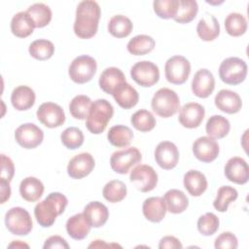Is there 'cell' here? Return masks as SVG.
Listing matches in <instances>:
<instances>
[{
	"instance_id": "26",
	"label": "cell",
	"mask_w": 249,
	"mask_h": 249,
	"mask_svg": "<svg viewBox=\"0 0 249 249\" xmlns=\"http://www.w3.org/2000/svg\"><path fill=\"white\" fill-rule=\"evenodd\" d=\"M184 187L188 193L193 196H201L207 189V180L203 173L192 169L184 175Z\"/></svg>"
},
{
	"instance_id": "22",
	"label": "cell",
	"mask_w": 249,
	"mask_h": 249,
	"mask_svg": "<svg viewBox=\"0 0 249 249\" xmlns=\"http://www.w3.org/2000/svg\"><path fill=\"white\" fill-rule=\"evenodd\" d=\"M144 217L153 223L160 222L167 211L163 197L152 196L144 200L142 205Z\"/></svg>"
},
{
	"instance_id": "7",
	"label": "cell",
	"mask_w": 249,
	"mask_h": 249,
	"mask_svg": "<svg viewBox=\"0 0 249 249\" xmlns=\"http://www.w3.org/2000/svg\"><path fill=\"white\" fill-rule=\"evenodd\" d=\"M5 225L8 231L16 235H27L33 227L30 214L22 207H13L8 210L5 215Z\"/></svg>"
},
{
	"instance_id": "34",
	"label": "cell",
	"mask_w": 249,
	"mask_h": 249,
	"mask_svg": "<svg viewBox=\"0 0 249 249\" xmlns=\"http://www.w3.org/2000/svg\"><path fill=\"white\" fill-rule=\"evenodd\" d=\"M133 28L131 20L124 15H116L108 22L109 33L116 38L127 37Z\"/></svg>"
},
{
	"instance_id": "33",
	"label": "cell",
	"mask_w": 249,
	"mask_h": 249,
	"mask_svg": "<svg viewBox=\"0 0 249 249\" xmlns=\"http://www.w3.org/2000/svg\"><path fill=\"white\" fill-rule=\"evenodd\" d=\"M107 138L110 144L115 147H126L130 144L133 138V132L126 125L117 124L109 129L107 133Z\"/></svg>"
},
{
	"instance_id": "9",
	"label": "cell",
	"mask_w": 249,
	"mask_h": 249,
	"mask_svg": "<svg viewBox=\"0 0 249 249\" xmlns=\"http://www.w3.org/2000/svg\"><path fill=\"white\" fill-rule=\"evenodd\" d=\"M142 160L140 151L135 147H129L124 150L116 151L110 158L112 169L119 174H126L129 169L139 163Z\"/></svg>"
},
{
	"instance_id": "10",
	"label": "cell",
	"mask_w": 249,
	"mask_h": 249,
	"mask_svg": "<svg viewBox=\"0 0 249 249\" xmlns=\"http://www.w3.org/2000/svg\"><path fill=\"white\" fill-rule=\"evenodd\" d=\"M130 76L139 86L149 88L158 83L160 79V70L155 63L149 60H142L136 62L131 67Z\"/></svg>"
},
{
	"instance_id": "11",
	"label": "cell",
	"mask_w": 249,
	"mask_h": 249,
	"mask_svg": "<svg viewBox=\"0 0 249 249\" xmlns=\"http://www.w3.org/2000/svg\"><path fill=\"white\" fill-rule=\"evenodd\" d=\"M130 182L142 193L153 191L158 184V174L155 169L147 164L135 166L129 176Z\"/></svg>"
},
{
	"instance_id": "15",
	"label": "cell",
	"mask_w": 249,
	"mask_h": 249,
	"mask_svg": "<svg viewBox=\"0 0 249 249\" xmlns=\"http://www.w3.org/2000/svg\"><path fill=\"white\" fill-rule=\"evenodd\" d=\"M219 144L209 136L198 137L193 143V153L195 157L202 162H211L219 155Z\"/></svg>"
},
{
	"instance_id": "47",
	"label": "cell",
	"mask_w": 249,
	"mask_h": 249,
	"mask_svg": "<svg viewBox=\"0 0 249 249\" xmlns=\"http://www.w3.org/2000/svg\"><path fill=\"white\" fill-rule=\"evenodd\" d=\"M215 248L223 249H236L238 246V241L236 236L231 231L222 232L216 239L214 243Z\"/></svg>"
},
{
	"instance_id": "49",
	"label": "cell",
	"mask_w": 249,
	"mask_h": 249,
	"mask_svg": "<svg viewBox=\"0 0 249 249\" xmlns=\"http://www.w3.org/2000/svg\"><path fill=\"white\" fill-rule=\"evenodd\" d=\"M43 248L44 249H53V248L68 249L69 244L66 242V240L63 237L59 235H53V236H50L48 239H46L43 245Z\"/></svg>"
},
{
	"instance_id": "40",
	"label": "cell",
	"mask_w": 249,
	"mask_h": 249,
	"mask_svg": "<svg viewBox=\"0 0 249 249\" xmlns=\"http://www.w3.org/2000/svg\"><path fill=\"white\" fill-rule=\"evenodd\" d=\"M126 186L120 180L109 181L102 190L104 198L112 203L120 202L126 196Z\"/></svg>"
},
{
	"instance_id": "25",
	"label": "cell",
	"mask_w": 249,
	"mask_h": 249,
	"mask_svg": "<svg viewBox=\"0 0 249 249\" xmlns=\"http://www.w3.org/2000/svg\"><path fill=\"white\" fill-rule=\"evenodd\" d=\"M11 102L18 111L28 110L35 103V92L27 86H18L12 91Z\"/></svg>"
},
{
	"instance_id": "27",
	"label": "cell",
	"mask_w": 249,
	"mask_h": 249,
	"mask_svg": "<svg viewBox=\"0 0 249 249\" xmlns=\"http://www.w3.org/2000/svg\"><path fill=\"white\" fill-rule=\"evenodd\" d=\"M35 23L27 12L17 13L11 20V31L18 38H26L32 34Z\"/></svg>"
},
{
	"instance_id": "8",
	"label": "cell",
	"mask_w": 249,
	"mask_h": 249,
	"mask_svg": "<svg viewBox=\"0 0 249 249\" xmlns=\"http://www.w3.org/2000/svg\"><path fill=\"white\" fill-rule=\"evenodd\" d=\"M191 73L190 61L182 55H174L168 58L164 65L166 80L174 85L184 84Z\"/></svg>"
},
{
	"instance_id": "21",
	"label": "cell",
	"mask_w": 249,
	"mask_h": 249,
	"mask_svg": "<svg viewBox=\"0 0 249 249\" xmlns=\"http://www.w3.org/2000/svg\"><path fill=\"white\" fill-rule=\"evenodd\" d=\"M125 82V76L123 71L117 67H109L103 70L99 77V87L100 89L113 95L116 89Z\"/></svg>"
},
{
	"instance_id": "1",
	"label": "cell",
	"mask_w": 249,
	"mask_h": 249,
	"mask_svg": "<svg viewBox=\"0 0 249 249\" xmlns=\"http://www.w3.org/2000/svg\"><path fill=\"white\" fill-rule=\"evenodd\" d=\"M101 16L100 7L93 0L81 1L76 9L74 32L81 39L93 37L98 29V22Z\"/></svg>"
},
{
	"instance_id": "20",
	"label": "cell",
	"mask_w": 249,
	"mask_h": 249,
	"mask_svg": "<svg viewBox=\"0 0 249 249\" xmlns=\"http://www.w3.org/2000/svg\"><path fill=\"white\" fill-rule=\"evenodd\" d=\"M216 107L227 114H235L240 111L242 101L240 96L232 90L221 89L214 99Z\"/></svg>"
},
{
	"instance_id": "50",
	"label": "cell",
	"mask_w": 249,
	"mask_h": 249,
	"mask_svg": "<svg viewBox=\"0 0 249 249\" xmlns=\"http://www.w3.org/2000/svg\"><path fill=\"white\" fill-rule=\"evenodd\" d=\"M182 247L183 246H182L180 240L178 238H176L175 236H171V235L162 237L159 243L160 249H165V248L178 249V248H182Z\"/></svg>"
},
{
	"instance_id": "19",
	"label": "cell",
	"mask_w": 249,
	"mask_h": 249,
	"mask_svg": "<svg viewBox=\"0 0 249 249\" xmlns=\"http://www.w3.org/2000/svg\"><path fill=\"white\" fill-rule=\"evenodd\" d=\"M204 115L205 110L202 105L196 102H189L181 108L178 120L184 127L196 128L203 121Z\"/></svg>"
},
{
	"instance_id": "46",
	"label": "cell",
	"mask_w": 249,
	"mask_h": 249,
	"mask_svg": "<svg viewBox=\"0 0 249 249\" xmlns=\"http://www.w3.org/2000/svg\"><path fill=\"white\" fill-rule=\"evenodd\" d=\"M220 221L219 218L211 212H207L204 215L200 216L197 220V230L198 231L205 236L214 234L219 229Z\"/></svg>"
},
{
	"instance_id": "48",
	"label": "cell",
	"mask_w": 249,
	"mask_h": 249,
	"mask_svg": "<svg viewBox=\"0 0 249 249\" xmlns=\"http://www.w3.org/2000/svg\"><path fill=\"white\" fill-rule=\"evenodd\" d=\"M15 174V166L13 160L6 155H1V176L0 179L12 181Z\"/></svg>"
},
{
	"instance_id": "5",
	"label": "cell",
	"mask_w": 249,
	"mask_h": 249,
	"mask_svg": "<svg viewBox=\"0 0 249 249\" xmlns=\"http://www.w3.org/2000/svg\"><path fill=\"white\" fill-rule=\"evenodd\" d=\"M219 76L225 84L231 86L238 85L247 76V64L239 57H228L220 64Z\"/></svg>"
},
{
	"instance_id": "13",
	"label": "cell",
	"mask_w": 249,
	"mask_h": 249,
	"mask_svg": "<svg viewBox=\"0 0 249 249\" xmlns=\"http://www.w3.org/2000/svg\"><path fill=\"white\" fill-rule=\"evenodd\" d=\"M36 115L39 122L50 128L58 127L65 122V114L62 107L53 102L42 103Z\"/></svg>"
},
{
	"instance_id": "4",
	"label": "cell",
	"mask_w": 249,
	"mask_h": 249,
	"mask_svg": "<svg viewBox=\"0 0 249 249\" xmlns=\"http://www.w3.org/2000/svg\"><path fill=\"white\" fill-rule=\"evenodd\" d=\"M151 106L158 116L169 118L175 115L180 109V99L174 90L162 88L154 94Z\"/></svg>"
},
{
	"instance_id": "44",
	"label": "cell",
	"mask_w": 249,
	"mask_h": 249,
	"mask_svg": "<svg viewBox=\"0 0 249 249\" xmlns=\"http://www.w3.org/2000/svg\"><path fill=\"white\" fill-rule=\"evenodd\" d=\"M62 144L70 150L80 148L84 143V134L82 130L76 126H70L64 129L60 135Z\"/></svg>"
},
{
	"instance_id": "41",
	"label": "cell",
	"mask_w": 249,
	"mask_h": 249,
	"mask_svg": "<svg viewBox=\"0 0 249 249\" xmlns=\"http://www.w3.org/2000/svg\"><path fill=\"white\" fill-rule=\"evenodd\" d=\"M133 127L141 132H148L156 126V119L153 114L145 109L136 111L130 118Z\"/></svg>"
},
{
	"instance_id": "31",
	"label": "cell",
	"mask_w": 249,
	"mask_h": 249,
	"mask_svg": "<svg viewBox=\"0 0 249 249\" xmlns=\"http://www.w3.org/2000/svg\"><path fill=\"white\" fill-rule=\"evenodd\" d=\"M163 199L167 211L173 214L184 212L189 205V199L187 196L182 191L177 189H171L167 191L164 194Z\"/></svg>"
},
{
	"instance_id": "45",
	"label": "cell",
	"mask_w": 249,
	"mask_h": 249,
	"mask_svg": "<svg viewBox=\"0 0 249 249\" xmlns=\"http://www.w3.org/2000/svg\"><path fill=\"white\" fill-rule=\"evenodd\" d=\"M154 12L163 19L173 18L178 9V0H155L153 2Z\"/></svg>"
},
{
	"instance_id": "51",
	"label": "cell",
	"mask_w": 249,
	"mask_h": 249,
	"mask_svg": "<svg viewBox=\"0 0 249 249\" xmlns=\"http://www.w3.org/2000/svg\"><path fill=\"white\" fill-rule=\"evenodd\" d=\"M0 187H1V203H4L11 196L10 182L4 179H0Z\"/></svg>"
},
{
	"instance_id": "36",
	"label": "cell",
	"mask_w": 249,
	"mask_h": 249,
	"mask_svg": "<svg viewBox=\"0 0 249 249\" xmlns=\"http://www.w3.org/2000/svg\"><path fill=\"white\" fill-rule=\"evenodd\" d=\"M198 12L197 2L195 0H178V9L173 19L179 23H189Z\"/></svg>"
},
{
	"instance_id": "37",
	"label": "cell",
	"mask_w": 249,
	"mask_h": 249,
	"mask_svg": "<svg viewBox=\"0 0 249 249\" xmlns=\"http://www.w3.org/2000/svg\"><path fill=\"white\" fill-rule=\"evenodd\" d=\"M26 12L33 19L35 27H45L52 20V11L50 7L44 3H35L31 5Z\"/></svg>"
},
{
	"instance_id": "43",
	"label": "cell",
	"mask_w": 249,
	"mask_h": 249,
	"mask_svg": "<svg viewBox=\"0 0 249 249\" xmlns=\"http://www.w3.org/2000/svg\"><path fill=\"white\" fill-rule=\"evenodd\" d=\"M91 103L92 102L89 96L84 94L76 95L72 98L69 104V111L71 116L78 120L87 119Z\"/></svg>"
},
{
	"instance_id": "52",
	"label": "cell",
	"mask_w": 249,
	"mask_h": 249,
	"mask_svg": "<svg viewBox=\"0 0 249 249\" xmlns=\"http://www.w3.org/2000/svg\"><path fill=\"white\" fill-rule=\"evenodd\" d=\"M14 247H16V248H23V247L28 248L29 246H28L26 243H22L20 240H16V241L12 242V243L9 245V248H14Z\"/></svg>"
},
{
	"instance_id": "12",
	"label": "cell",
	"mask_w": 249,
	"mask_h": 249,
	"mask_svg": "<svg viewBox=\"0 0 249 249\" xmlns=\"http://www.w3.org/2000/svg\"><path fill=\"white\" fill-rule=\"evenodd\" d=\"M16 141L24 149H34L44 139L43 130L34 124L26 123L20 124L15 131Z\"/></svg>"
},
{
	"instance_id": "23",
	"label": "cell",
	"mask_w": 249,
	"mask_h": 249,
	"mask_svg": "<svg viewBox=\"0 0 249 249\" xmlns=\"http://www.w3.org/2000/svg\"><path fill=\"white\" fill-rule=\"evenodd\" d=\"M90 224L84 213H78L71 216L66 222V231L70 237L75 240H82L88 236L90 231Z\"/></svg>"
},
{
	"instance_id": "6",
	"label": "cell",
	"mask_w": 249,
	"mask_h": 249,
	"mask_svg": "<svg viewBox=\"0 0 249 249\" xmlns=\"http://www.w3.org/2000/svg\"><path fill=\"white\" fill-rule=\"evenodd\" d=\"M97 64L93 57L89 55H80L75 57L68 69L70 79L77 84L89 82L96 73Z\"/></svg>"
},
{
	"instance_id": "29",
	"label": "cell",
	"mask_w": 249,
	"mask_h": 249,
	"mask_svg": "<svg viewBox=\"0 0 249 249\" xmlns=\"http://www.w3.org/2000/svg\"><path fill=\"white\" fill-rule=\"evenodd\" d=\"M44 193L43 183L36 177H26L19 185V194L23 199L29 202L37 201Z\"/></svg>"
},
{
	"instance_id": "2",
	"label": "cell",
	"mask_w": 249,
	"mask_h": 249,
	"mask_svg": "<svg viewBox=\"0 0 249 249\" xmlns=\"http://www.w3.org/2000/svg\"><path fill=\"white\" fill-rule=\"evenodd\" d=\"M68 203L67 197L61 193H51L44 200L36 204L34 215L38 224L43 228L53 225L58 215H61Z\"/></svg>"
},
{
	"instance_id": "28",
	"label": "cell",
	"mask_w": 249,
	"mask_h": 249,
	"mask_svg": "<svg viewBox=\"0 0 249 249\" xmlns=\"http://www.w3.org/2000/svg\"><path fill=\"white\" fill-rule=\"evenodd\" d=\"M196 32L198 37L203 41H213L220 34V24L218 19L206 13L203 18H201L196 26Z\"/></svg>"
},
{
	"instance_id": "32",
	"label": "cell",
	"mask_w": 249,
	"mask_h": 249,
	"mask_svg": "<svg viewBox=\"0 0 249 249\" xmlns=\"http://www.w3.org/2000/svg\"><path fill=\"white\" fill-rule=\"evenodd\" d=\"M231 129V124L228 119L221 115L211 116L205 125L206 133L213 139H221L227 136Z\"/></svg>"
},
{
	"instance_id": "18",
	"label": "cell",
	"mask_w": 249,
	"mask_h": 249,
	"mask_svg": "<svg viewBox=\"0 0 249 249\" xmlns=\"http://www.w3.org/2000/svg\"><path fill=\"white\" fill-rule=\"evenodd\" d=\"M215 89V79L208 69H199L194 75L192 81L193 93L199 98L208 97Z\"/></svg>"
},
{
	"instance_id": "30",
	"label": "cell",
	"mask_w": 249,
	"mask_h": 249,
	"mask_svg": "<svg viewBox=\"0 0 249 249\" xmlns=\"http://www.w3.org/2000/svg\"><path fill=\"white\" fill-rule=\"evenodd\" d=\"M113 97L119 106L124 109H130L134 107L139 100L137 90L126 82L116 89L113 93Z\"/></svg>"
},
{
	"instance_id": "3",
	"label": "cell",
	"mask_w": 249,
	"mask_h": 249,
	"mask_svg": "<svg viewBox=\"0 0 249 249\" xmlns=\"http://www.w3.org/2000/svg\"><path fill=\"white\" fill-rule=\"evenodd\" d=\"M113 114L114 108L108 100L97 99L93 101L86 119L87 128L93 134L102 133L113 117Z\"/></svg>"
},
{
	"instance_id": "39",
	"label": "cell",
	"mask_w": 249,
	"mask_h": 249,
	"mask_svg": "<svg viewBox=\"0 0 249 249\" xmlns=\"http://www.w3.org/2000/svg\"><path fill=\"white\" fill-rule=\"evenodd\" d=\"M28 52L33 58L43 61L53 56L54 53V46L49 40L38 39L30 44Z\"/></svg>"
},
{
	"instance_id": "16",
	"label": "cell",
	"mask_w": 249,
	"mask_h": 249,
	"mask_svg": "<svg viewBox=\"0 0 249 249\" xmlns=\"http://www.w3.org/2000/svg\"><path fill=\"white\" fill-rule=\"evenodd\" d=\"M94 165V159L89 153H81L70 160L67 165V173L73 179H82L93 170Z\"/></svg>"
},
{
	"instance_id": "24",
	"label": "cell",
	"mask_w": 249,
	"mask_h": 249,
	"mask_svg": "<svg viewBox=\"0 0 249 249\" xmlns=\"http://www.w3.org/2000/svg\"><path fill=\"white\" fill-rule=\"evenodd\" d=\"M84 215L93 228H100L105 225L109 217L106 205L99 201H91L84 208Z\"/></svg>"
},
{
	"instance_id": "38",
	"label": "cell",
	"mask_w": 249,
	"mask_h": 249,
	"mask_svg": "<svg viewBox=\"0 0 249 249\" xmlns=\"http://www.w3.org/2000/svg\"><path fill=\"white\" fill-rule=\"evenodd\" d=\"M225 28L229 35L238 37L243 35L247 30V20L239 13H231L225 19Z\"/></svg>"
},
{
	"instance_id": "14",
	"label": "cell",
	"mask_w": 249,
	"mask_h": 249,
	"mask_svg": "<svg viewBox=\"0 0 249 249\" xmlns=\"http://www.w3.org/2000/svg\"><path fill=\"white\" fill-rule=\"evenodd\" d=\"M155 160L162 169H172L179 160L178 148L170 141L160 142L155 150Z\"/></svg>"
},
{
	"instance_id": "35",
	"label": "cell",
	"mask_w": 249,
	"mask_h": 249,
	"mask_svg": "<svg viewBox=\"0 0 249 249\" xmlns=\"http://www.w3.org/2000/svg\"><path fill=\"white\" fill-rule=\"evenodd\" d=\"M155 40L145 34L134 36L127 43V51L133 55H144L151 53L155 48Z\"/></svg>"
},
{
	"instance_id": "17",
	"label": "cell",
	"mask_w": 249,
	"mask_h": 249,
	"mask_svg": "<svg viewBox=\"0 0 249 249\" xmlns=\"http://www.w3.org/2000/svg\"><path fill=\"white\" fill-rule=\"evenodd\" d=\"M224 170L227 179L232 183L243 185L249 180V167L242 158H231L227 161Z\"/></svg>"
},
{
	"instance_id": "42",
	"label": "cell",
	"mask_w": 249,
	"mask_h": 249,
	"mask_svg": "<svg viewBox=\"0 0 249 249\" xmlns=\"http://www.w3.org/2000/svg\"><path fill=\"white\" fill-rule=\"evenodd\" d=\"M238 196L237 191L231 186H222L217 192V196L213 201L214 208L219 212H226L229 204L234 201Z\"/></svg>"
}]
</instances>
